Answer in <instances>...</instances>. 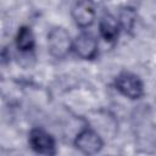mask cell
Instances as JSON below:
<instances>
[{"instance_id":"cell-6","label":"cell","mask_w":156,"mask_h":156,"mask_svg":"<svg viewBox=\"0 0 156 156\" xmlns=\"http://www.w3.org/2000/svg\"><path fill=\"white\" fill-rule=\"evenodd\" d=\"M72 49L83 60H91L98 54V41L90 33H80L73 41Z\"/></svg>"},{"instance_id":"cell-7","label":"cell","mask_w":156,"mask_h":156,"mask_svg":"<svg viewBox=\"0 0 156 156\" xmlns=\"http://www.w3.org/2000/svg\"><path fill=\"white\" fill-rule=\"evenodd\" d=\"M100 34L106 41H115L119 34V22L117 18L111 15H105L100 21Z\"/></svg>"},{"instance_id":"cell-8","label":"cell","mask_w":156,"mask_h":156,"mask_svg":"<svg viewBox=\"0 0 156 156\" xmlns=\"http://www.w3.org/2000/svg\"><path fill=\"white\" fill-rule=\"evenodd\" d=\"M16 45L18 48V50L26 52V51H30L34 49L35 45V40H34V35L33 32L29 27H21L17 35H16Z\"/></svg>"},{"instance_id":"cell-3","label":"cell","mask_w":156,"mask_h":156,"mask_svg":"<svg viewBox=\"0 0 156 156\" xmlns=\"http://www.w3.org/2000/svg\"><path fill=\"white\" fill-rule=\"evenodd\" d=\"M29 145L37 154H41V155L56 154V144L54 138L41 128H34L30 130Z\"/></svg>"},{"instance_id":"cell-1","label":"cell","mask_w":156,"mask_h":156,"mask_svg":"<svg viewBox=\"0 0 156 156\" xmlns=\"http://www.w3.org/2000/svg\"><path fill=\"white\" fill-rule=\"evenodd\" d=\"M73 46L71 37L65 28L55 27L48 34V48L50 54L56 58H63Z\"/></svg>"},{"instance_id":"cell-2","label":"cell","mask_w":156,"mask_h":156,"mask_svg":"<svg viewBox=\"0 0 156 156\" xmlns=\"http://www.w3.org/2000/svg\"><path fill=\"white\" fill-rule=\"evenodd\" d=\"M116 89L124 96L135 100L140 99L144 94V85L140 78L130 72H121L115 79Z\"/></svg>"},{"instance_id":"cell-5","label":"cell","mask_w":156,"mask_h":156,"mask_svg":"<svg viewBox=\"0 0 156 156\" xmlns=\"http://www.w3.org/2000/svg\"><path fill=\"white\" fill-rule=\"evenodd\" d=\"M72 17L80 28H87L95 20V5L91 0H77L72 9Z\"/></svg>"},{"instance_id":"cell-4","label":"cell","mask_w":156,"mask_h":156,"mask_svg":"<svg viewBox=\"0 0 156 156\" xmlns=\"http://www.w3.org/2000/svg\"><path fill=\"white\" fill-rule=\"evenodd\" d=\"M74 145L83 154L94 155V154H98L102 149L104 141L95 130L85 128L82 132H79L78 135L76 136Z\"/></svg>"}]
</instances>
